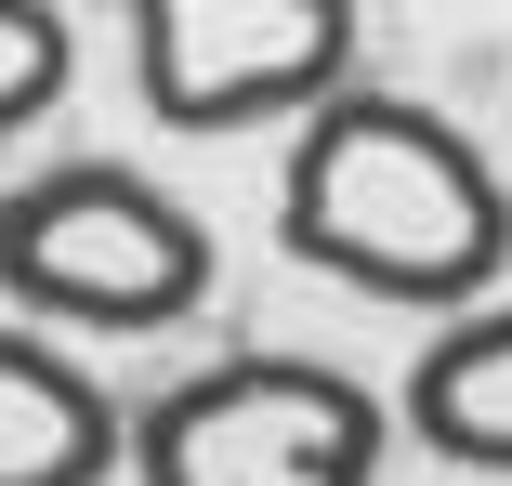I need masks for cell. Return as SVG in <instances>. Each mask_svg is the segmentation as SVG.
<instances>
[{"label":"cell","mask_w":512,"mask_h":486,"mask_svg":"<svg viewBox=\"0 0 512 486\" xmlns=\"http://www.w3.org/2000/svg\"><path fill=\"white\" fill-rule=\"evenodd\" d=\"M276 237L302 276L355 289V303H407V316H486L499 276H512V184L499 158L407 106V92L355 79L329 119H302L289 158H276Z\"/></svg>","instance_id":"1"},{"label":"cell","mask_w":512,"mask_h":486,"mask_svg":"<svg viewBox=\"0 0 512 486\" xmlns=\"http://www.w3.org/2000/svg\"><path fill=\"white\" fill-rule=\"evenodd\" d=\"M0 303L14 329L145 342L211 303V224L132 158H53L0 184Z\"/></svg>","instance_id":"2"},{"label":"cell","mask_w":512,"mask_h":486,"mask_svg":"<svg viewBox=\"0 0 512 486\" xmlns=\"http://www.w3.org/2000/svg\"><path fill=\"white\" fill-rule=\"evenodd\" d=\"M394 408L329 355H211L132 408V486H381Z\"/></svg>","instance_id":"3"},{"label":"cell","mask_w":512,"mask_h":486,"mask_svg":"<svg viewBox=\"0 0 512 486\" xmlns=\"http://www.w3.org/2000/svg\"><path fill=\"white\" fill-rule=\"evenodd\" d=\"M132 92L158 132H302L355 92V0H132Z\"/></svg>","instance_id":"4"},{"label":"cell","mask_w":512,"mask_h":486,"mask_svg":"<svg viewBox=\"0 0 512 486\" xmlns=\"http://www.w3.org/2000/svg\"><path fill=\"white\" fill-rule=\"evenodd\" d=\"M132 460L119 395L53 329H0V486H106Z\"/></svg>","instance_id":"5"},{"label":"cell","mask_w":512,"mask_h":486,"mask_svg":"<svg viewBox=\"0 0 512 486\" xmlns=\"http://www.w3.org/2000/svg\"><path fill=\"white\" fill-rule=\"evenodd\" d=\"M394 421L421 434L434 460H460V473H512V289L486 316H460V329H434L421 355H407V381H394Z\"/></svg>","instance_id":"6"},{"label":"cell","mask_w":512,"mask_h":486,"mask_svg":"<svg viewBox=\"0 0 512 486\" xmlns=\"http://www.w3.org/2000/svg\"><path fill=\"white\" fill-rule=\"evenodd\" d=\"M66 66H79V27L53 0H0V145L66 106Z\"/></svg>","instance_id":"7"}]
</instances>
